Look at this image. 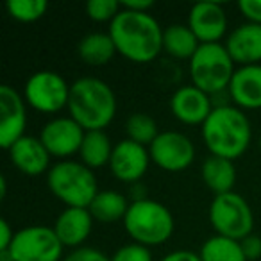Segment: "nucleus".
Returning a JSON list of instances; mask_svg holds the SVG:
<instances>
[{
  "label": "nucleus",
  "mask_w": 261,
  "mask_h": 261,
  "mask_svg": "<svg viewBox=\"0 0 261 261\" xmlns=\"http://www.w3.org/2000/svg\"><path fill=\"white\" fill-rule=\"evenodd\" d=\"M116 52L133 63H150L163 50V27L150 13L123 9L109 23Z\"/></svg>",
  "instance_id": "nucleus-1"
},
{
  "label": "nucleus",
  "mask_w": 261,
  "mask_h": 261,
  "mask_svg": "<svg viewBox=\"0 0 261 261\" xmlns=\"http://www.w3.org/2000/svg\"><path fill=\"white\" fill-rule=\"evenodd\" d=\"M202 140L213 156L234 161L247 152L252 140V127L247 115L232 104L213 108L202 123Z\"/></svg>",
  "instance_id": "nucleus-2"
},
{
  "label": "nucleus",
  "mask_w": 261,
  "mask_h": 261,
  "mask_svg": "<svg viewBox=\"0 0 261 261\" xmlns=\"http://www.w3.org/2000/svg\"><path fill=\"white\" fill-rule=\"evenodd\" d=\"M66 108L84 130H104L116 115V95L98 77H79L70 84Z\"/></svg>",
  "instance_id": "nucleus-3"
},
{
  "label": "nucleus",
  "mask_w": 261,
  "mask_h": 261,
  "mask_svg": "<svg viewBox=\"0 0 261 261\" xmlns=\"http://www.w3.org/2000/svg\"><path fill=\"white\" fill-rule=\"evenodd\" d=\"M174 217L165 204L149 197L135 199L123 218V229L135 243L156 247L174 234Z\"/></svg>",
  "instance_id": "nucleus-4"
},
{
  "label": "nucleus",
  "mask_w": 261,
  "mask_h": 261,
  "mask_svg": "<svg viewBox=\"0 0 261 261\" xmlns=\"http://www.w3.org/2000/svg\"><path fill=\"white\" fill-rule=\"evenodd\" d=\"M47 186L66 207H90L100 192L93 170L73 160H63L52 165L47 172Z\"/></svg>",
  "instance_id": "nucleus-5"
},
{
  "label": "nucleus",
  "mask_w": 261,
  "mask_h": 261,
  "mask_svg": "<svg viewBox=\"0 0 261 261\" xmlns=\"http://www.w3.org/2000/svg\"><path fill=\"white\" fill-rule=\"evenodd\" d=\"M188 63L192 84L211 97L227 91L236 72L234 61L224 43H202Z\"/></svg>",
  "instance_id": "nucleus-6"
},
{
  "label": "nucleus",
  "mask_w": 261,
  "mask_h": 261,
  "mask_svg": "<svg viewBox=\"0 0 261 261\" xmlns=\"http://www.w3.org/2000/svg\"><path fill=\"white\" fill-rule=\"evenodd\" d=\"M210 224L215 232L220 236L238 240L242 242L249 234H252L254 229V213L252 207L236 192L215 195L210 204Z\"/></svg>",
  "instance_id": "nucleus-7"
},
{
  "label": "nucleus",
  "mask_w": 261,
  "mask_h": 261,
  "mask_svg": "<svg viewBox=\"0 0 261 261\" xmlns=\"http://www.w3.org/2000/svg\"><path fill=\"white\" fill-rule=\"evenodd\" d=\"M63 249L54 227L27 225L15 232L8 252L13 261H63Z\"/></svg>",
  "instance_id": "nucleus-8"
},
{
  "label": "nucleus",
  "mask_w": 261,
  "mask_h": 261,
  "mask_svg": "<svg viewBox=\"0 0 261 261\" xmlns=\"http://www.w3.org/2000/svg\"><path fill=\"white\" fill-rule=\"evenodd\" d=\"M70 84L54 70L34 72L23 84L27 106L40 113H58L68 106Z\"/></svg>",
  "instance_id": "nucleus-9"
},
{
  "label": "nucleus",
  "mask_w": 261,
  "mask_h": 261,
  "mask_svg": "<svg viewBox=\"0 0 261 261\" xmlns=\"http://www.w3.org/2000/svg\"><path fill=\"white\" fill-rule=\"evenodd\" d=\"M150 161L161 170L182 172L195 160V145L179 130H161L149 147Z\"/></svg>",
  "instance_id": "nucleus-10"
},
{
  "label": "nucleus",
  "mask_w": 261,
  "mask_h": 261,
  "mask_svg": "<svg viewBox=\"0 0 261 261\" xmlns=\"http://www.w3.org/2000/svg\"><path fill=\"white\" fill-rule=\"evenodd\" d=\"M86 130L72 116H56L48 120L40 130V140L52 158L59 161L79 154Z\"/></svg>",
  "instance_id": "nucleus-11"
},
{
  "label": "nucleus",
  "mask_w": 261,
  "mask_h": 261,
  "mask_svg": "<svg viewBox=\"0 0 261 261\" xmlns=\"http://www.w3.org/2000/svg\"><path fill=\"white\" fill-rule=\"evenodd\" d=\"M27 102L9 84L0 86V147L8 150L15 142L25 136Z\"/></svg>",
  "instance_id": "nucleus-12"
},
{
  "label": "nucleus",
  "mask_w": 261,
  "mask_h": 261,
  "mask_svg": "<svg viewBox=\"0 0 261 261\" xmlns=\"http://www.w3.org/2000/svg\"><path fill=\"white\" fill-rule=\"evenodd\" d=\"M150 165L149 147H143L130 140H120L115 143L111 160H109V170L118 181L122 182H138L145 175Z\"/></svg>",
  "instance_id": "nucleus-13"
},
{
  "label": "nucleus",
  "mask_w": 261,
  "mask_h": 261,
  "mask_svg": "<svg viewBox=\"0 0 261 261\" xmlns=\"http://www.w3.org/2000/svg\"><path fill=\"white\" fill-rule=\"evenodd\" d=\"M213 98L210 93L193 84L179 86L170 97L172 115L186 125H202L213 111Z\"/></svg>",
  "instance_id": "nucleus-14"
},
{
  "label": "nucleus",
  "mask_w": 261,
  "mask_h": 261,
  "mask_svg": "<svg viewBox=\"0 0 261 261\" xmlns=\"http://www.w3.org/2000/svg\"><path fill=\"white\" fill-rule=\"evenodd\" d=\"M188 25L200 43H220L227 33V13L218 2H197L188 13Z\"/></svg>",
  "instance_id": "nucleus-15"
},
{
  "label": "nucleus",
  "mask_w": 261,
  "mask_h": 261,
  "mask_svg": "<svg viewBox=\"0 0 261 261\" xmlns=\"http://www.w3.org/2000/svg\"><path fill=\"white\" fill-rule=\"evenodd\" d=\"M11 163L29 177H38L50 170V154L41 143L40 136H22L8 149Z\"/></svg>",
  "instance_id": "nucleus-16"
},
{
  "label": "nucleus",
  "mask_w": 261,
  "mask_h": 261,
  "mask_svg": "<svg viewBox=\"0 0 261 261\" xmlns=\"http://www.w3.org/2000/svg\"><path fill=\"white\" fill-rule=\"evenodd\" d=\"M225 48L240 66L261 65V25L245 22L227 34Z\"/></svg>",
  "instance_id": "nucleus-17"
},
{
  "label": "nucleus",
  "mask_w": 261,
  "mask_h": 261,
  "mask_svg": "<svg viewBox=\"0 0 261 261\" xmlns=\"http://www.w3.org/2000/svg\"><path fill=\"white\" fill-rule=\"evenodd\" d=\"M93 220L88 207H65L58 215L54 222V231L58 234L63 247H70L72 250L81 249L83 243L90 238Z\"/></svg>",
  "instance_id": "nucleus-18"
},
{
  "label": "nucleus",
  "mask_w": 261,
  "mask_h": 261,
  "mask_svg": "<svg viewBox=\"0 0 261 261\" xmlns=\"http://www.w3.org/2000/svg\"><path fill=\"white\" fill-rule=\"evenodd\" d=\"M229 98L240 109L261 108V65L238 66L227 88Z\"/></svg>",
  "instance_id": "nucleus-19"
},
{
  "label": "nucleus",
  "mask_w": 261,
  "mask_h": 261,
  "mask_svg": "<svg viewBox=\"0 0 261 261\" xmlns=\"http://www.w3.org/2000/svg\"><path fill=\"white\" fill-rule=\"evenodd\" d=\"M200 175H202L204 185H206L215 195L234 192V190H232L236 185L234 161L210 154V156L204 160L202 168H200Z\"/></svg>",
  "instance_id": "nucleus-20"
},
{
  "label": "nucleus",
  "mask_w": 261,
  "mask_h": 261,
  "mask_svg": "<svg viewBox=\"0 0 261 261\" xmlns=\"http://www.w3.org/2000/svg\"><path fill=\"white\" fill-rule=\"evenodd\" d=\"M188 23H170L163 29V50L175 59H192L200 47Z\"/></svg>",
  "instance_id": "nucleus-21"
},
{
  "label": "nucleus",
  "mask_w": 261,
  "mask_h": 261,
  "mask_svg": "<svg viewBox=\"0 0 261 261\" xmlns=\"http://www.w3.org/2000/svg\"><path fill=\"white\" fill-rule=\"evenodd\" d=\"M77 54L86 65L102 66L111 61L118 52H116V47L109 33H90L79 40Z\"/></svg>",
  "instance_id": "nucleus-22"
},
{
  "label": "nucleus",
  "mask_w": 261,
  "mask_h": 261,
  "mask_svg": "<svg viewBox=\"0 0 261 261\" xmlns=\"http://www.w3.org/2000/svg\"><path fill=\"white\" fill-rule=\"evenodd\" d=\"M129 206L130 202L123 193L116 192V190H100L88 210L95 220L111 224V222L118 220L123 222Z\"/></svg>",
  "instance_id": "nucleus-23"
},
{
  "label": "nucleus",
  "mask_w": 261,
  "mask_h": 261,
  "mask_svg": "<svg viewBox=\"0 0 261 261\" xmlns=\"http://www.w3.org/2000/svg\"><path fill=\"white\" fill-rule=\"evenodd\" d=\"M113 149L115 145L111 143V138L106 135V130H86L79 150L81 163H84L91 170L106 167L109 165Z\"/></svg>",
  "instance_id": "nucleus-24"
},
{
  "label": "nucleus",
  "mask_w": 261,
  "mask_h": 261,
  "mask_svg": "<svg viewBox=\"0 0 261 261\" xmlns=\"http://www.w3.org/2000/svg\"><path fill=\"white\" fill-rule=\"evenodd\" d=\"M199 256L202 261H247L242 243L220 234L207 238L200 247Z\"/></svg>",
  "instance_id": "nucleus-25"
},
{
  "label": "nucleus",
  "mask_w": 261,
  "mask_h": 261,
  "mask_svg": "<svg viewBox=\"0 0 261 261\" xmlns=\"http://www.w3.org/2000/svg\"><path fill=\"white\" fill-rule=\"evenodd\" d=\"M161 130L158 127V122L149 113H133L125 120V135L127 140L136 142L143 147H150V143L158 138Z\"/></svg>",
  "instance_id": "nucleus-26"
},
{
  "label": "nucleus",
  "mask_w": 261,
  "mask_h": 261,
  "mask_svg": "<svg viewBox=\"0 0 261 261\" xmlns=\"http://www.w3.org/2000/svg\"><path fill=\"white\" fill-rule=\"evenodd\" d=\"M8 15L22 23H33L43 18L48 9L47 0H8L6 2Z\"/></svg>",
  "instance_id": "nucleus-27"
},
{
  "label": "nucleus",
  "mask_w": 261,
  "mask_h": 261,
  "mask_svg": "<svg viewBox=\"0 0 261 261\" xmlns=\"http://www.w3.org/2000/svg\"><path fill=\"white\" fill-rule=\"evenodd\" d=\"M122 11V4L118 0H90L86 4V15L93 22H109Z\"/></svg>",
  "instance_id": "nucleus-28"
},
{
  "label": "nucleus",
  "mask_w": 261,
  "mask_h": 261,
  "mask_svg": "<svg viewBox=\"0 0 261 261\" xmlns=\"http://www.w3.org/2000/svg\"><path fill=\"white\" fill-rule=\"evenodd\" d=\"M111 261H152V252L149 247L133 242L120 247L111 256Z\"/></svg>",
  "instance_id": "nucleus-29"
},
{
  "label": "nucleus",
  "mask_w": 261,
  "mask_h": 261,
  "mask_svg": "<svg viewBox=\"0 0 261 261\" xmlns=\"http://www.w3.org/2000/svg\"><path fill=\"white\" fill-rule=\"evenodd\" d=\"M63 261H111V256L100 252L93 247H81L63 257Z\"/></svg>",
  "instance_id": "nucleus-30"
},
{
  "label": "nucleus",
  "mask_w": 261,
  "mask_h": 261,
  "mask_svg": "<svg viewBox=\"0 0 261 261\" xmlns=\"http://www.w3.org/2000/svg\"><path fill=\"white\" fill-rule=\"evenodd\" d=\"M238 9L247 18V22L261 25V0H240Z\"/></svg>",
  "instance_id": "nucleus-31"
},
{
  "label": "nucleus",
  "mask_w": 261,
  "mask_h": 261,
  "mask_svg": "<svg viewBox=\"0 0 261 261\" xmlns=\"http://www.w3.org/2000/svg\"><path fill=\"white\" fill-rule=\"evenodd\" d=\"M240 243H242V249H243V254H245L247 261H256L261 257V238L259 236L249 234Z\"/></svg>",
  "instance_id": "nucleus-32"
},
{
  "label": "nucleus",
  "mask_w": 261,
  "mask_h": 261,
  "mask_svg": "<svg viewBox=\"0 0 261 261\" xmlns=\"http://www.w3.org/2000/svg\"><path fill=\"white\" fill-rule=\"evenodd\" d=\"M161 261H202V259H200L199 252L179 249V250H172V252H168L167 256L161 257Z\"/></svg>",
  "instance_id": "nucleus-33"
},
{
  "label": "nucleus",
  "mask_w": 261,
  "mask_h": 261,
  "mask_svg": "<svg viewBox=\"0 0 261 261\" xmlns=\"http://www.w3.org/2000/svg\"><path fill=\"white\" fill-rule=\"evenodd\" d=\"M15 238V231L8 220H0V250H8Z\"/></svg>",
  "instance_id": "nucleus-34"
},
{
  "label": "nucleus",
  "mask_w": 261,
  "mask_h": 261,
  "mask_svg": "<svg viewBox=\"0 0 261 261\" xmlns=\"http://www.w3.org/2000/svg\"><path fill=\"white\" fill-rule=\"evenodd\" d=\"M120 4H122L123 9L138 11V13H149V9L154 8L152 0H122Z\"/></svg>",
  "instance_id": "nucleus-35"
},
{
  "label": "nucleus",
  "mask_w": 261,
  "mask_h": 261,
  "mask_svg": "<svg viewBox=\"0 0 261 261\" xmlns=\"http://www.w3.org/2000/svg\"><path fill=\"white\" fill-rule=\"evenodd\" d=\"M6 192H8V181L6 175H0V199H6Z\"/></svg>",
  "instance_id": "nucleus-36"
},
{
  "label": "nucleus",
  "mask_w": 261,
  "mask_h": 261,
  "mask_svg": "<svg viewBox=\"0 0 261 261\" xmlns=\"http://www.w3.org/2000/svg\"><path fill=\"white\" fill-rule=\"evenodd\" d=\"M0 261H13L11 254L8 250H0Z\"/></svg>",
  "instance_id": "nucleus-37"
},
{
  "label": "nucleus",
  "mask_w": 261,
  "mask_h": 261,
  "mask_svg": "<svg viewBox=\"0 0 261 261\" xmlns=\"http://www.w3.org/2000/svg\"><path fill=\"white\" fill-rule=\"evenodd\" d=\"M259 150H261V136H259Z\"/></svg>",
  "instance_id": "nucleus-38"
}]
</instances>
